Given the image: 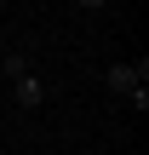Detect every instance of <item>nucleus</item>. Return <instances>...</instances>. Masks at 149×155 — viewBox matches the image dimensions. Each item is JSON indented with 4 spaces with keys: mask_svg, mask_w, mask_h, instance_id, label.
I'll return each mask as SVG.
<instances>
[{
    "mask_svg": "<svg viewBox=\"0 0 149 155\" xmlns=\"http://www.w3.org/2000/svg\"><path fill=\"white\" fill-rule=\"evenodd\" d=\"M11 92H17V109H40V104H46V81H34V75L11 81Z\"/></svg>",
    "mask_w": 149,
    "mask_h": 155,
    "instance_id": "f03ea898",
    "label": "nucleus"
},
{
    "mask_svg": "<svg viewBox=\"0 0 149 155\" xmlns=\"http://www.w3.org/2000/svg\"><path fill=\"white\" fill-rule=\"evenodd\" d=\"M0 69H6V81H23V75H29V52H6Z\"/></svg>",
    "mask_w": 149,
    "mask_h": 155,
    "instance_id": "7ed1b4c3",
    "label": "nucleus"
},
{
    "mask_svg": "<svg viewBox=\"0 0 149 155\" xmlns=\"http://www.w3.org/2000/svg\"><path fill=\"white\" fill-rule=\"evenodd\" d=\"M103 81H109V92H126L138 109H149V63H109Z\"/></svg>",
    "mask_w": 149,
    "mask_h": 155,
    "instance_id": "f257e3e1",
    "label": "nucleus"
}]
</instances>
